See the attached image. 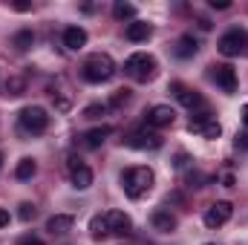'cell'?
<instances>
[{
    "label": "cell",
    "mask_w": 248,
    "mask_h": 245,
    "mask_svg": "<svg viewBox=\"0 0 248 245\" xmlns=\"http://www.w3.org/2000/svg\"><path fill=\"white\" fill-rule=\"evenodd\" d=\"M0 168H3V153H0Z\"/></svg>",
    "instance_id": "37"
},
{
    "label": "cell",
    "mask_w": 248,
    "mask_h": 245,
    "mask_svg": "<svg viewBox=\"0 0 248 245\" xmlns=\"http://www.w3.org/2000/svg\"><path fill=\"white\" fill-rule=\"evenodd\" d=\"M35 170H38L35 159H20V162H17V168H15V176H17V179H32V176H35Z\"/></svg>",
    "instance_id": "22"
},
{
    "label": "cell",
    "mask_w": 248,
    "mask_h": 245,
    "mask_svg": "<svg viewBox=\"0 0 248 245\" xmlns=\"http://www.w3.org/2000/svg\"><path fill=\"white\" fill-rule=\"evenodd\" d=\"M90 234H93V240L110 237V225H107V216H104V214H98V216L90 219Z\"/></svg>",
    "instance_id": "20"
},
{
    "label": "cell",
    "mask_w": 248,
    "mask_h": 245,
    "mask_svg": "<svg viewBox=\"0 0 248 245\" xmlns=\"http://www.w3.org/2000/svg\"><path fill=\"white\" fill-rule=\"evenodd\" d=\"M12 6H15V9H17V12H29V9H32V6H29V3H12Z\"/></svg>",
    "instance_id": "34"
},
{
    "label": "cell",
    "mask_w": 248,
    "mask_h": 245,
    "mask_svg": "<svg viewBox=\"0 0 248 245\" xmlns=\"http://www.w3.org/2000/svg\"><path fill=\"white\" fill-rule=\"evenodd\" d=\"M124 144L133 147V150H159L165 141H162V136L156 130H136V133H130L124 138Z\"/></svg>",
    "instance_id": "8"
},
{
    "label": "cell",
    "mask_w": 248,
    "mask_h": 245,
    "mask_svg": "<svg viewBox=\"0 0 248 245\" xmlns=\"http://www.w3.org/2000/svg\"><path fill=\"white\" fill-rule=\"evenodd\" d=\"M187 165H190V156H187V153H176V162H173V168H176V170H185Z\"/></svg>",
    "instance_id": "29"
},
{
    "label": "cell",
    "mask_w": 248,
    "mask_h": 245,
    "mask_svg": "<svg viewBox=\"0 0 248 245\" xmlns=\"http://www.w3.org/2000/svg\"><path fill=\"white\" fill-rule=\"evenodd\" d=\"M17 119H20V127H23L26 133H32V136H41V133H46V127H49V113H46L44 107H38V104L23 107Z\"/></svg>",
    "instance_id": "5"
},
{
    "label": "cell",
    "mask_w": 248,
    "mask_h": 245,
    "mask_svg": "<svg viewBox=\"0 0 248 245\" xmlns=\"http://www.w3.org/2000/svg\"><path fill=\"white\" fill-rule=\"evenodd\" d=\"M113 17H116V20L136 17V6H133V3H116V6H113Z\"/></svg>",
    "instance_id": "23"
},
{
    "label": "cell",
    "mask_w": 248,
    "mask_h": 245,
    "mask_svg": "<svg viewBox=\"0 0 248 245\" xmlns=\"http://www.w3.org/2000/svg\"><path fill=\"white\" fill-rule=\"evenodd\" d=\"M110 133H113V127H107V124H104V127H95V130H90V133L84 136V144H87V147H101Z\"/></svg>",
    "instance_id": "19"
},
{
    "label": "cell",
    "mask_w": 248,
    "mask_h": 245,
    "mask_svg": "<svg viewBox=\"0 0 248 245\" xmlns=\"http://www.w3.org/2000/svg\"><path fill=\"white\" fill-rule=\"evenodd\" d=\"M205 245H214V243H205Z\"/></svg>",
    "instance_id": "38"
},
{
    "label": "cell",
    "mask_w": 248,
    "mask_h": 245,
    "mask_svg": "<svg viewBox=\"0 0 248 245\" xmlns=\"http://www.w3.org/2000/svg\"><path fill=\"white\" fill-rule=\"evenodd\" d=\"M173 119H176V113H173V107H168V104H156V107L147 110V127H153V130L170 127Z\"/></svg>",
    "instance_id": "11"
},
{
    "label": "cell",
    "mask_w": 248,
    "mask_h": 245,
    "mask_svg": "<svg viewBox=\"0 0 248 245\" xmlns=\"http://www.w3.org/2000/svg\"><path fill=\"white\" fill-rule=\"evenodd\" d=\"M187 130H190V133H196V136H202V138H219V136H222V124L211 116V110L190 116Z\"/></svg>",
    "instance_id": "6"
},
{
    "label": "cell",
    "mask_w": 248,
    "mask_h": 245,
    "mask_svg": "<svg viewBox=\"0 0 248 245\" xmlns=\"http://www.w3.org/2000/svg\"><path fill=\"white\" fill-rule=\"evenodd\" d=\"M222 182H225V187H234V176H231V173H225V176H222Z\"/></svg>",
    "instance_id": "35"
},
{
    "label": "cell",
    "mask_w": 248,
    "mask_h": 245,
    "mask_svg": "<svg viewBox=\"0 0 248 245\" xmlns=\"http://www.w3.org/2000/svg\"><path fill=\"white\" fill-rule=\"evenodd\" d=\"M214 81L219 84V90L222 92H237V69L231 66V63H219V66H214Z\"/></svg>",
    "instance_id": "12"
},
{
    "label": "cell",
    "mask_w": 248,
    "mask_h": 245,
    "mask_svg": "<svg viewBox=\"0 0 248 245\" xmlns=\"http://www.w3.org/2000/svg\"><path fill=\"white\" fill-rule=\"evenodd\" d=\"M17 216H20L23 222H29V219H35V205H29V202H23V205H20V211H17Z\"/></svg>",
    "instance_id": "27"
},
{
    "label": "cell",
    "mask_w": 248,
    "mask_h": 245,
    "mask_svg": "<svg viewBox=\"0 0 248 245\" xmlns=\"http://www.w3.org/2000/svg\"><path fill=\"white\" fill-rule=\"evenodd\" d=\"M237 147L248 150V133H237Z\"/></svg>",
    "instance_id": "30"
},
{
    "label": "cell",
    "mask_w": 248,
    "mask_h": 245,
    "mask_svg": "<svg viewBox=\"0 0 248 245\" xmlns=\"http://www.w3.org/2000/svg\"><path fill=\"white\" fill-rule=\"evenodd\" d=\"M170 92L176 95V101H179L182 107H187V110H190L193 116H196V113H205V110H208L205 98H202V95H199L196 90H190V87H185V84H179V81H173V84H170Z\"/></svg>",
    "instance_id": "7"
},
{
    "label": "cell",
    "mask_w": 248,
    "mask_h": 245,
    "mask_svg": "<svg viewBox=\"0 0 248 245\" xmlns=\"http://www.w3.org/2000/svg\"><path fill=\"white\" fill-rule=\"evenodd\" d=\"M243 124H246V127H248V104H246V107H243Z\"/></svg>",
    "instance_id": "36"
},
{
    "label": "cell",
    "mask_w": 248,
    "mask_h": 245,
    "mask_svg": "<svg viewBox=\"0 0 248 245\" xmlns=\"http://www.w3.org/2000/svg\"><path fill=\"white\" fill-rule=\"evenodd\" d=\"M23 90H26V81H23V78H17V75H12V78L6 81V92H9V95H20Z\"/></svg>",
    "instance_id": "24"
},
{
    "label": "cell",
    "mask_w": 248,
    "mask_h": 245,
    "mask_svg": "<svg viewBox=\"0 0 248 245\" xmlns=\"http://www.w3.org/2000/svg\"><path fill=\"white\" fill-rule=\"evenodd\" d=\"M6 225H9V211L0 208V228H6Z\"/></svg>",
    "instance_id": "32"
},
{
    "label": "cell",
    "mask_w": 248,
    "mask_h": 245,
    "mask_svg": "<svg viewBox=\"0 0 248 245\" xmlns=\"http://www.w3.org/2000/svg\"><path fill=\"white\" fill-rule=\"evenodd\" d=\"M32 44H35V35H32V29H20V32L12 38V46H15L17 52H26Z\"/></svg>",
    "instance_id": "21"
},
{
    "label": "cell",
    "mask_w": 248,
    "mask_h": 245,
    "mask_svg": "<svg viewBox=\"0 0 248 245\" xmlns=\"http://www.w3.org/2000/svg\"><path fill=\"white\" fill-rule=\"evenodd\" d=\"M63 46L72 49V52L84 49V46H87V29H84V26H66V29H63Z\"/></svg>",
    "instance_id": "14"
},
{
    "label": "cell",
    "mask_w": 248,
    "mask_h": 245,
    "mask_svg": "<svg viewBox=\"0 0 248 245\" xmlns=\"http://www.w3.org/2000/svg\"><path fill=\"white\" fill-rule=\"evenodd\" d=\"M217 49H219L225 58H240V55H248V32H246V29H240V26L228 29V32L219 38Z\"/></svg>",
    "instance_id": "4"
},
{
    "label": "cell",
    "mask_w": 248,
    "mask_h": 245,
    "mask_svg": "<svg viewBox=\"0 0 248 245\" xmlns=\"http://www.w3.org/2000/svg\"><path fill=\"white\" fill-rule=\"evenodd\" d=\"M122 187L130 199H141L153 187V170L150 168H127L122 173Z\"/></svg>",
    "instance_id": "2"
},
{
    "label": "cell",
    "mask_w": 248,
    "mask_h": 245,
    "mask_svg": "<svg viewBox=\"0 0 248 245\" xmlns=\"http://www.w3.org/2000/svg\"><path fill=\"white\" fill-rule=\"evenodd\" d=\"M150 225H153L159 234H170V231H176V216H173L168 208H156V211L150 214Z\"/></svg>",
    "instance_id": "13"
},
{
    "label": "cell",
    "mask_w": 248,
    "mask_h": 245,
    "mask_svg": "<svg viewBox=\"0 0 248 245\" xmlns=\"http://www.w3.org/2000/svg\"><path fill=\"white\" fill-rule=\"evenodd\" d=\"M231 214H234L231 202H214V205L205 211V225H208V228H222V225L231 219Z\"/></svg>",
    "instance_id": "10"
},
{
    "label": "cell",
    "mask_w": 248,
    "mask_h": 245,
    "mask_svg": "<svg viewBox=\"0 0 248 245\" xmlns=\"http://www.w3.org/2000/svg\"><path fill=\"white\" fill-rule=\"evenodd\" d=\"M104 216H107V225H110V234H119V237H124V234H130V228H133V222H130V216H127L124 211H107Z\"/></svg>",
    "instance_id": "15"
},
{
    "label": "cell",
    "mask_w": 248,
    "mask_h": 245,
    "mask_svg": "<svg viewBox=\"0 0 248 245\" xmlns=\"http://www.w3.org/2000/svg\"><path fill=\"white\" fill-rule=\"evenodd\" d=\"M52 95H58V98H55V110H58V113H66V110H69V98L61 95V92H52Z\"/></svg>",
    "instance_id": "28"
},
{
    "label": "cell",
    "mask_w": 248,
    "mask_h": 245,
    "mask_svg": "<svg viewBox=\"0 0 248 245\" xmlns=\"http://www.w3.org/2000/svg\"><path fill=\"white\" fill-rule=\"evenodd\" d=\"M81 75H84V81H90V84H104V81H110V78L116 75V61H113L107 52H95V55H90V58L84 61Z\"/></svg>",
    "instance_id": "1"
},
{
    "label": "cell",
    "mask_w": 248,
    "mask_h": 245,
    "mask_svg": "<svg viewBox=\"0 0 248 245\" xmlns=\"http://www.w3.org/2000/svg\"><path fill=\"white\" fill-rule=\"evenodd\" d=\"M150 23H144V20H133V23H127V29H124V35H127V41H133V44H139V41H147L150 38Z\"/></svg>",
    "instance_id": "17"
},
{
    "label": "cell",
    "mask_w": 248,
    "mask_h": 245,
    "mask_svg": "<svg viewBox=\"0 0 248 245\" xmlns=\"http://www.w3.org/2000/svg\"><path fill=\"white\" fill-rule=\"evenodd\" d=\"M17 245H44V240H38V237H23Z\"/></svg>",
    "instance_id": "31"
},
{
    "label": "cell",
    "mask_w": 248,
    "mask_h": 245,
    "mask_svg": "<svg viewBox=\"0 0 248 245\" xmlns=\"http://www.w3.org/2000/svg\"><path fill=\"white\" fill-rule=\"evenodd\" d=\"M196 49H199V44H196V38L193 35H182L179 41H176V58H190V55H196Z\"/></svg>",
    "instance_id": "18"
},
{
    "label": "cell",
    "mask_w": 248,
    "mask_h": 245,
    "mask_svg": "<svg viewBox=\"0 0 248 245\" xmlns=\"http://www.w3.org/2000/svg\"><path fill=\"white\" fill-rule=\"evenodd\" d=\"M124 72H127L133 81L147 84V81L156 78V72H159V61H156L153 55H147V52H133V55L124 61Z\"/></svg>",
    "instance_id": "3"
},
{
    "label": "cell",
    "mask_w": 248,
    "mask_h": 245,
    "mask_svg": "<svg viewBox=\"0 0 248 245\" xmlns=\"http://www.w3.org/2000/svg\"><path fill=\"white\" fill-rule=\"evenodd\" d=\"M211 6H214V9H228L231 3H228V0H211Z\"/></svg>",
    "instance_id": "33"
},
{
    "label": "cell",
    "mask_w": 248,
    "mask_h": 245,
    "mask_svg": "<svg viewBox=\"0 0 248 245\" xmlns=\"http://www.w3.org/2000/svg\"><path fill=\"white\" fill-rule=\"evenodd\" d=\"M66 168H69V176H72V187H75V190H87V187L93 184V170H90L78 156H69Z\"/></svg>",
    "instance_id": "9"
},
{
    "label": "cell",
    "mask_w": 248,
    "mask_h": 245,
    "mask_svg": "<svg viewBox=\"0 0 248 245\" xmlns=\"http://www.w3.org/2000/svg\"><path fill=\"white\" fill-rule=\"evenodd\" d=\"M104 113H107V104H90L84 110V119H101Z\"/></svg>",
    "instance_id": "26"
},
{
    "label": "cell",
    "mask_w": 248,
    "mask_h": 245,
    "mask_svg": "<svg viewBox=\"0 0 248 245\" xmlns=\"http://www.w3.org/2000/svg\"><path fill=\"white\" fill-rule=\"evenodd\" d=\"M72 216L69 214H55V216H49V222H46V231L52 234V237H63V234H69L72 231Z\"/></svg>",
    "instance_id": "16"
},
{
    "label": "cell",
    "mask_w": 248,
    "mask_h": 245,
    "mask_svg": "<svg viewBox=\"0 0 248 245\" xmlns=\"http://www.w3.org/2000/svg\"><path fill=\"white\" fill-rule=\"evenodd\" d=\"M127 101H130V90H116V95L107 101V107H122Z\"/></svg>",
    "instance_id": "25"
}]
</instances>
